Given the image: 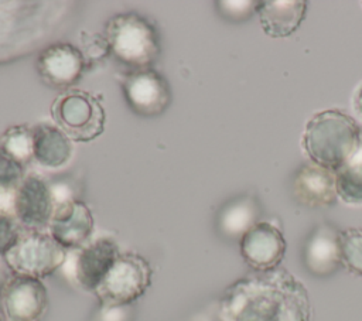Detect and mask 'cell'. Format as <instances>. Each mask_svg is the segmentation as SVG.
I'll list each match as a JSON object with an SVG mask.
<instances>
[{
    "label": "cell",
    "instance_id": "obj_21",
    "mask_svg": "<svg viewBox=\"0 0 362 321\" xmlns=\"http://www.w3.org/2000/svg\"><path fill=\"white\" fill-rule=\"evenodd\" d=\"M341 262L354 274L362 276V229L348 228L339 232Z\"/></svg>",
    "mask_w": 362,
    "mask_h": 321
},
{
    "label": "cell",
    "instance_id": "obj_15",
    "mask_svg": "<svg viewBox=\"0 0 362 321\" xmlns=\"http://www.w3.org/2000/svg\"><path fill=\"white\" fill-rule=\"evenodd\" d=\"M293 194L307 208L331 206L338 197L335 173L314 163L303 164L294 175Z\"/></svg>",
    "mask_w": 362,
    "mask_h": 321
},
{
    "label": "cell",
    "instance_id": "obj_22",
    "mask_svg": "<svg viewBox=\"0 0 362 321\" xmlns=\"http://www.w3.org/2000/svg\"><path fill=\"white\" fill-rule=\"evenodd\" d=\"M25 165L11 157L0 146V195L16 191L18 184L25 177Z\"/></svg>",
    "mask_w": 362,
    "mask_h": 321
},
{
    "label": "cell",
    "instance_id": "obj_5",
    "mask_svg": "<svg viewBox=\"0 0 362 321\" xmlns=\"http://www.w3.org/2000/svg\"><path fill=\"white\" fill-rule=\"evenodd\" d=\"M151 279L153 269L141 255L123 252L93 294L105 308L123 307L139 300L151 286Z\"/></svg>",
    "mask_w": 362,
    "mask_h": 321
},
{
    "label": "cell",
    "instance_id": "obj_11",
    "mask_svg": "<svg viewBox=\"0 0 362 321\" xmlns=\"http://www.w3.org/2000/svg\"><path fill=\"white\" fill-rule=\"evenodd\" d=\"M83 54L71 42L58 41L41 51L37 69L41 79L54 88L68 89L83 75L86 68Z\"/></svg>",
    "mask_w": 362,
    "mask_h": 321
},
{
    "label": "cell",
    "instance_id": "obj_12",
    "mask_svg": "<svg viewBox=\"0 0 362 321\" xmlns=\"http://www.w3.org/2000/svg\"><path fill=\"white\" fill-rule=\"evenodd\" d=\"M93 228L95 221L88 205L79 199H65L57 204L47 230L68 250L85 246L92 236Z\"/></svg>",
    "mask_w": 362,
    "mask_h": 321
},
{
    "label": "cell",
    "instance_id": "obj_9",
    "mask_svg": "<svg viewBox=\"0 0 362 321\" xmlns=\"http://www.w3.org/2000/svg\"><path fill=\"white\" fill-rule=\"evenodd\" d=\"M239 247L243 260L255 272H267L280 267L286 253V239L277 226L259 221L242 235Z\"/></svg>",
    "mask_w": 362,
    "mask_h": 321
},
{
    "label": "cell",
    "instance_id": "obj_20",
    "mask_svg": "<svg viewBox=\"0 0 362 321\" xmlns=\"http://www.w3.org/2000/svg\"><path fill=\"white\" fill-rule=\"evenodd\" d=\"M0 146L17 161L25 165L33 157V127L11 126L0 137Z\"/></svg>",
    "mask_w": 362,
    "mask_h": 321
},
{
    "label": "cell",
    "instance_id": "obj_3",
    "mask_svg": "<svg viewBox=\"0 0 362 321\" xmlns=\"http://www.w3.org/2000/svg\"><path fill=\"white\" fill-rule=\"evenodd\" d=\"M110 54L134 69L150 68L160 54L157 31L147 18L137 13H122L112 17L106 25Z\"/></svg>",
    "mask_w": 362,
    "mask_h": 321
},
{
    "label": "cell",
    "instance_id": "obj_14",
    "mask_svg": "<svg viewBox=\"0 0 362 321\" xmlns=\"http://www.w3.org/2000/svg\"><path fill=\"white\" fill-rule=\"evenodd\" d=\"M303 263L310 274L329 277L341 266L339 230L329 223H321L308 235L303 249Z\"/></svg>",
    "mask_w": 362,
    "mask_h": 321
},
{
    "label": "cell",
    "instance_id": "obj_23",
    "mask_svg": "<svg viewBox=\"0 0 362 321\" xmlns=\"http://www.w3.org/2000/svg\"><path fill=\"white\" fill-rule=\"evenodd\" d=\"M81 52L88 65L105 59L110 54V47L103 34L82 31L81 33Z\"/></svg>",
    "mask_w": 362,
    "mask_h": 321
},
{
    "label": "cell",
    "instance_id": "obj_18",
    "mask_svg": "<svg viewBox=\"0 0 362 321\" xmlns=\"http://www.w3.org/2000/svg\"><path fill=\"white\" fill-rule=\"evenodd\" d=\"M337 195L351 205H362V137L356 150L337 170Z\"/></svg>",
    "mask_w": 362,
    "mask_h": 321
},
{
    "label": "cell",
    "instance_id": "obj_2",
    "mask_svg": "<svg viewBox=\"0 0 362 321\" xmlns=\"http://www.w3.org/2000/svg\"><path fill=\"white\" fill-rule=\"evenodd\" d=\"M362 137L358 123L338 109L315 113L303 134V148L311 163L337 171L356 150Z\"/></svg>",
    "mask_w": 362,
    "mask_h": 321
},
{
    "label": "cell",
    "instance_id": "obj_10",
    "mask_svg": "<svg viewBox=\"0 0 362 321\" xmlns=\"http://www.w3.org/2000/svg\"><path fill=\"white\" fill-rule=\"evenodd\" d=\"M123 92L132 110L141 116H156L170 103V88L153 68L134 69L123 81Z\"/></svg>",
    "mask_w": 362,
    "mask_h": 321
},
{
    "label": "cell",
    "instance_id": "obj_16",
    "mask_svg": "<svg viewBox=\"0 0 362 321\" xmlns=\"http://www.w3.org/2000/svg\"><path fill=\"white\" fill-rule=\"evenodd\" d=\"M256 13L266 35L286 38L294 34L301 25L307 1L304 0H266L257 1Z\"/></svg>",
    "mask_w": 362,
    "mask_h": 321
},
{
    "label": "cell",
    "instance_id": "obj_7",
    "mask_svg": "<svg viewBox=\"0 0 362 321\" xmlns=\"http://www.w3.org/2000/svg\"><path fill=\"white\" fill-rule=\"evenodd\" d=\"M7 321H42L48 310V291L42 280L13 274L0 293Z\"/></svg>",
    "mask_w": 362,
    "mask_h": 321
},
{
    "label": "cell",
    "instance_id": "obj_25",
    "mask_svg": "<svg viewBox=\"0 0 362 321\" xmlns=\"http://www.w3.org/2000/svg\"><path fill=\"white\" fill-rule=\"evenodd\" d=\"M221 10L233 20H246L252 17L253 13H256L257 1H221L218 3Z\"/></svg>",
    "mask_w": 362,
    "mask_h": 321
},
{
    "label": "cell",
    "instance_id": "obj_19",
    "mask_svg": "<svg viewBox=\"0 0 362 321\" xmlns=\"http://www.w3.org/2000/svg\"><path fill=\"white\" fill-rule=\"evenodd\" d=\"M259 208L252 198H240L232 202L222 215V226L232 235H242L257 223Z\"/></svg>",
    "mask_w": 362,
    "mask_h": 321
},
{
    "label": "cell",
    "instance_id": "obj_4",
    "mask_svg": "<svg viewBox=\"0 0 362 321\" xmlns=\"http://www.w3.org/2000/svg\"><path fill=\"white\" fill-rule=\"evenodd\" d=\"M3 259L13 274L42 280L64 264L66 249L48 230L24 229Z\"/></svg>",
    "mask_w": 362,
    "mask_h": 321
},
{
    "label": "cell",
    "instance_id": "obj_24",
    "mask_svg": "<svg viewBox=\"0 0 362 321\" xmlns=\"http://www.w3.org/2000/svg\"><path fill=\"white\" fill-rule=\"evenodd\" d=\"M24 228L20 225L14 214L6 209H0V256L4 255L16 245L21 236Z\"/></svg>",
    "mask_w": 362,
    "mask_h": 321
},
{
    "label": "cell",
    "instance_id": "obj_1",
    "mask_svg": "<svg viewBox=\"0 0 362 321\" xmlns=\"http://www.w3.org/2000/svg\"><path fill=\"white\" fill-rule=\"evenodd\" d=\"M221 321H311L304 284L284 267L253 272L235 281L219 305Z\"/></svg>",
    "mask_w": 362,
    "mask_h": 321
},
{
    "label": "cell",
    "instance_id": "obj_13",
    "mask_svg": "<svg viewBox=\"0 0 362 321\" xmlns=\"http://www.w3.org/2000/svg\"><path fill=\"white\" fill-rule=\"evenodd\" d=\"M120 253L112 238H98L82 246L74 266V277L79 287L95 293Z\"/></svg>",
    "mask_w": 362,
    "mask_h": 321
},
{
    "label": "cell",
    "instance_id": "obj_8",
    "mask_svg": "<svg viewBox=\"0 0 362 321\" xmlns=\"http://www.w3.org/2000/svg\"><path fill=\"white\" fill-rule=\"evenodd\" d=\"M55 206L51 188L37 174L25 175L14 191L13 214L24 229L45 230Z\"/></svg>",
    "mask_w": 362,
    "mask_h": 321
},
{
    "label": "cell",
    "instance_id": "obj_17",
    "mask_svg": "<svg viewBox=\"0 0 362 321\" xmlns=\"http://www.w3.org/2000/svg\"><path fill=\"white\" fill-rule=\"evenodd\" d=\"M72 140L57 126L40 123L33 127V157L45 168H58L69 161Z\"/></svg>",
    "mask_w": 362,
    "mask_h": 321
},
{
    "label": "cell",
    "instance_id": "obj_26",
    "mask_svg": "<svg viewBox=\"0 0 362 321\" xmlns=\"http://www.w3.org/2000/svg\"><path fill=\"white\" fill-rule=\"evenodd\" d=\"M352 106H354V110L356 112V115L362 119V83H361V85L356 88V91L354 92Z\"/></svg>",
    "mask_w": 362,
    "mask_h": 321
},
{
    "label": "cell",
    "instance_id": "obj_6",
    "mask_svg": "<svg viewBox=\"0 0 362 321\" xmlns=\"http://www.w3.org/2000/svg\"><path fill=\"white\" fill-rule=\"evenodd\" d=\"M51 113L55 124L72 141H92L105 130V109L95 95L85 91L64 92L54 100Z\"/></svg>",
    "mask_w": 362,
    "mask_h": 321
}]
</instances>
